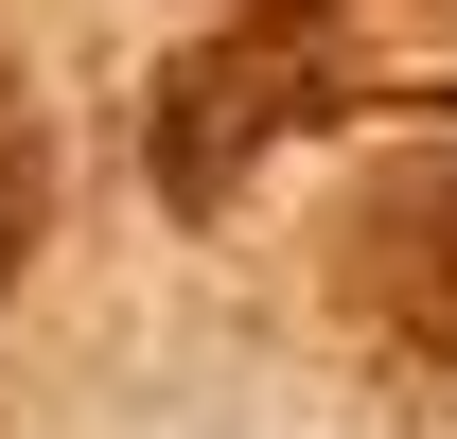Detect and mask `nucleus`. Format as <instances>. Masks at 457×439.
I'll return each instance as SVG.
<instances>
[{"mask_svg": "<svg viewBox=\"0 0 457 439\" xmlns=\"http://www.w3.org/2000/svg\"><path fill=\"white\" fill-rule=\"evenodd\" d=\"M36 211H54V141H36V106H18V88H0V281H18Z\"/></svg>", "mask_w": 457, "mask_h": 439, "instance_id": "1", "label": "nucleus"}]
</instances>
